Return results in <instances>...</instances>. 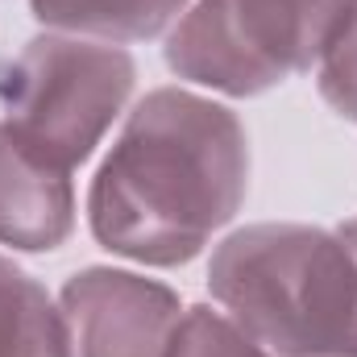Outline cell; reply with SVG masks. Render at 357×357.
I'll list each match as a JSON object with an SVG mask.
<instances>
[{"instance_id":"cell-4","label":"cell","mask_w":357,"mask_h":357,"mask_svg":"<svg viewBox=\"0 0 357 357\" xmlns=\"http://www.w3.org/2000/svg\"><path fill=\"white\" fill-rule=\"evenodd\" d=\"M137 84L129 50L71 33L25 42L0 63V112L46 162L75 171L88 162Z\"/></svg>"},{"instance_id":"cell-10","label":"cell","mask_w":357,"mask_h":357,"mask_svg":"<svg viewBox=\"0 0 357 357\" xmlns=\"http://www.w3.org/2000/svg\"><path fill=\"white\" fill-rule=\"evenodd\" d=\"M316 88L324 96V104L345 116L357 121V8L349 17V25L341 29V38L328 46V54L316 67Z\"/></svg>"},{"instance_id":"cell-1","label":"cell","mask_w":357,"mask_h":357,"mask_svg":"<svg viewBox=\"0 0 357 357\" xmlns=\"http://www.w3.org/2000/svg\"><path fill=\"white\" fill-rule=\"evenodd\" d=\"M250 137L233 108L158 88L129 112L91 178V237L129 262H191L245 204Z\"/></svg>"},{"instance_id":"cell-5","label":"cell","mask_w":357,"mask_h":357,"mask_svg":"<svg viewBox=\"0 0 357 357\" xmlns=\"http://www.w3.org/2000/svg\"><path fill=\"white\" fill-rule=\"evenodd\" d=\"M67 357H167L183 320L178 295L146 274L88 266L59 295Z\"/></svg>"},{"instance_id":"cell-6","label":"cell","mask_w":357,"mask_h":357,"mask_svg":"<svg viewBox=\"0 0 357 357\" xmlns=\"http://www.w3.org/2000/svg\"><path fill=\"white\" fill-rule=\"evenodd\" d=\"M75 229L71 171L33 154L0 121V245L46 254Z\"/></svg>"},{"instance_id":"cell-7","label":"cell","mask_w":357,"mask_h":357,"mask_svg":"<svg viewBox=\"0 0 357 357\" xmlns=\"http://www.w3.org/2000/svg\"><path fill=\"white\" fill-rule=\"evenodd\" d=\"M191 0H29V13L59 33L91 42H150Z\"/></svg>"},{"instance_id":"cell-2","label":"cell","mask_w":357,"mask_h":357,"mask_svg":"<svg viewBox=\"0 0 357 357\" xmlns=\"http://www.w3.org/2000/svg\"><path fill=\"white\" fill-rule=\"evenodd\" d=\"M225 316L270 357H357V254L316 225H245L208 266Z\"/></svg>"},{"instance_id":"cell-11","label":"cell","mask_w":357,"mask_h":357,"mask_svg":"<svg viewBox=\"0 0 357 357\" xmlns=\"http://www.w3.org/2000/svg\"><path fill=\"white\" fill-rule=\"evenodd\" d=\"M341 237H345V245H349V250L357 254V216L349 220V225H345V229H341Z\"/></svg>"},{"instance_id":"cell-3","label":"cell","mask_w":357,"mask_h":357,"mask_svg":"<svg viewBox=\"0 0 357 357\" xmlns=\"http://www.w3.org/2000/svg\"><path fill=\"white\" fill-rule=\"evenodd\" d=\"M357 0H195L167 38L178 79L225 96H262L320 67Z\"/></svg>"},{"instance_id":"cell-9","label":"cell","mask_w":357,"mask_h":357,"mask_svg":"<svg viewBox=\"0 0 357 357\" xmlns=\"http://www.w3.org/2000/svg\"><path fill=\"white\" fill-rule=\"evenodd\" d=\"M167 357H270L245 328H237L225 312L212 307H187L175 337L167 345Z\"/></svg>"},{"instance_id":"cell-8","label":"cell","mask_w":357,"mask_h":357,"mask_svg":"<svg viewBox=\"0 0 357 357\" xmlns=\"http://www.w3.org/2000/svg\"><path fill=\"white\" fill-rule=\"evenodd\" d=\"M0 357H67L63 312L46 287L0 254Z\"/></svg>"}]
</instances>
